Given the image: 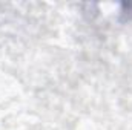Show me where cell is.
Here are the masks:
<instances>
[{
	"mask_svg": "<svg viewBox=\"0 0 132 130\" xmlns=\"http://www.w3.org/2000/svg\"><path fill=\"white\" fill-rule=\"evenodd\" d=\"M125 8H126V11L132 12V3H126V5H125Z\"/></svg>",
	"mask_w": 132,
	"mask_h": 130,
	"instance_id": "cell-1",
	"label": "cell"
}]
</instances>
